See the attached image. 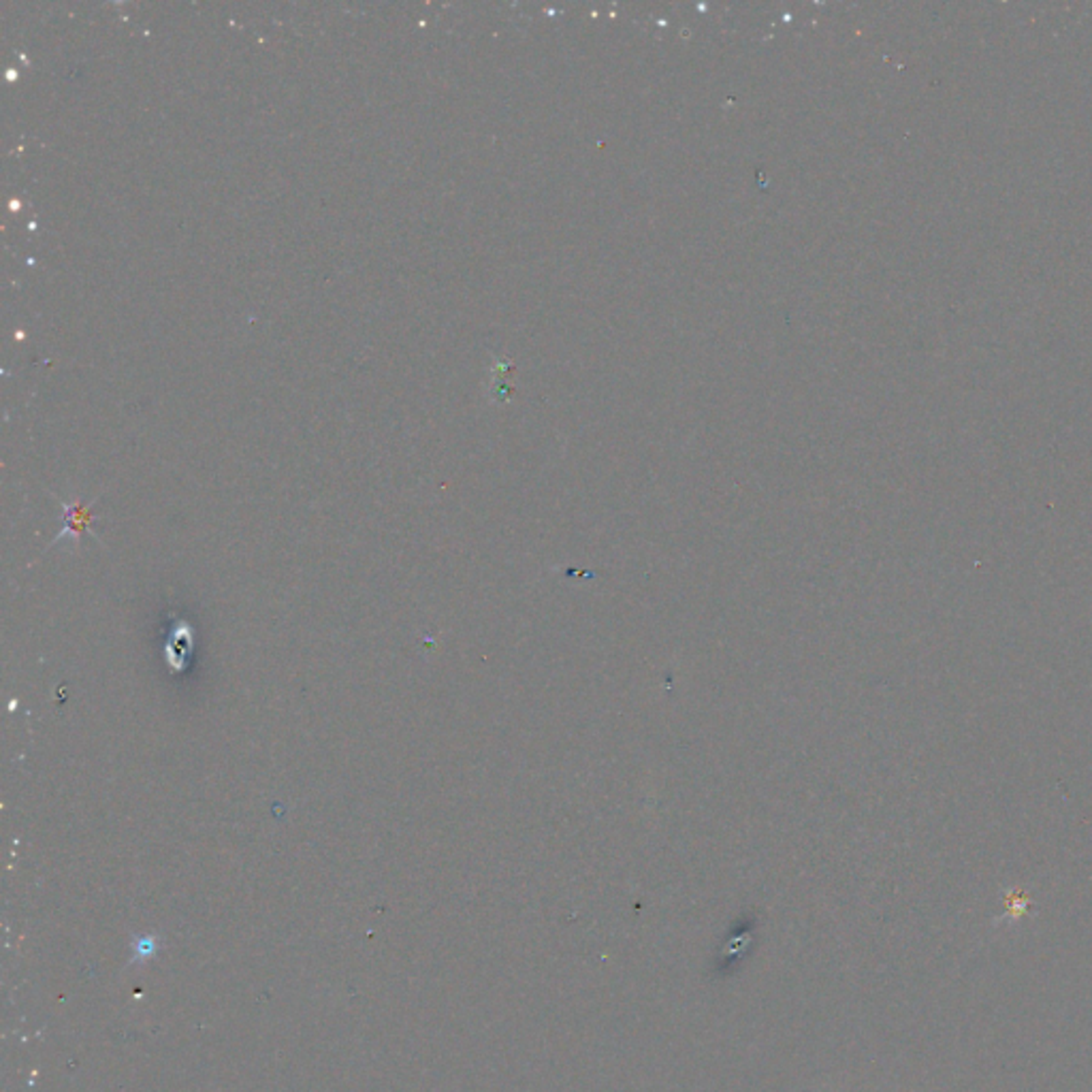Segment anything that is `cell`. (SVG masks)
I'll return each instance as SVG.
<instances>
[{
    "label": "cell",
    "mask_w": 1092,
    "mask_h": 1092,
    "mask_svg": "<svg viewBox=\"0 0 1092 1092\" xmlns=\"http://www.w3.org/2000/svg\"><path fill=\"white\" fill-rule=\"evenodd\" d=\"M63 508L67 510V528H64V532L60 534L58 538H55L52 544L60 542V540H67V534H69V535H77L79 532H82V529L88 528V523H90L88 508H85V505L63 504Z\"/></svg>",
    "instance_id": "cell-2"
},
{
    "label": "cell",
    "mask_w": 1092,
    "mask_h": 1092,
    "mask_svg": "<svg viewBox=\"0 0 1092 1092\" xmlns=\"http://www.w3.org/2000/svg\"><path fill=\"white\" fill-rule=\"evenodd\" d=\"M192 649H195V628H192L190 623H186V621H180V623L171 630L169 640H166V666L175 672H184L186 664H188V657L192 655Z\"/></svg>",
    "instance_id": "cell-1"
}]
</instances>
